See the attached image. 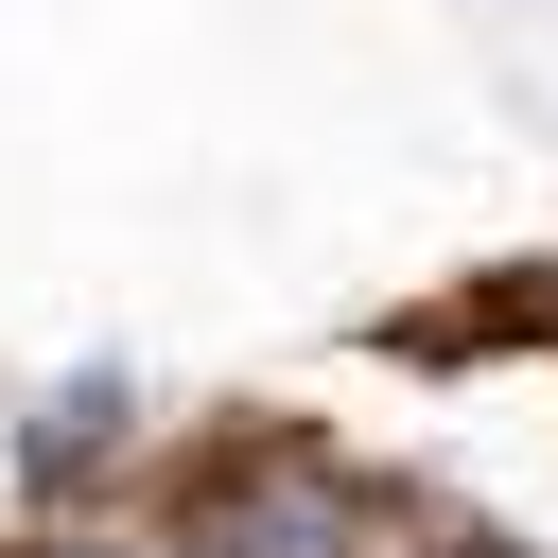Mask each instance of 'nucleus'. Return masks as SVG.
Returning <instances> with one entry per match:
<instances>
[{
    "mask_svg": "<svg viewBox=\"0 0 558 558\" xmlns=\"http://www.w3.org/2000/svg\"><path fill=\"white\" fill-rule=\"evenodd\" d=\"M174 541H192V558H384L401 506H384L349 453H314V436H227V453L174 488Z\"/></svg>",
    "mask_w": 558,
    "mask_h": 558,
    "instance_id": "1",
    "label": "nucleus"
},
{
    "mask_svg": "<svg viewBox=\"0 0 558 558\" xmlns=\"http://www.w3.org/2000/svg\"><path fill=\"white\" fill-rule=\"evenodd\" d=\"M122 418H140V401H122V366H87V384H52V401L17 418V471H35V488H70V471H105V453H122Z\"/></svg>",
    "mask_w": 558,
    "mask_h": 558,
    "instance_id": "2",
    "label": "nucleus"
},
{
    "mask_svg": "<svg viewBox=\"0 0 558 558\" xmlns=\"http://www.w3.org/2000/svg\"><path fill=\"white\" fill-rule=\"evenodd\" d=\"M35 558H192V541H122V523H70V541H35Z\"/></svg>",
    "mask_w": 558,
    "mask_h": 558,
    "instance_id": "3",
    "label": "nucleus"
}]
</instances>
